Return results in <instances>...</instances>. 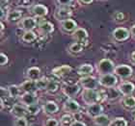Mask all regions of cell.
Segmentation results:
<instances>
[{"mask_svg":"<svg viewBox=\"0 0 135 126\" xmlns=\"http://www.w3.org/2000/svg\"><path fill=\"white\" fill-rule=\"evenodd\" d=\"M116 65L112 60L108 58H103L101 59L98 64H97V71L99 75H104V74H110L114 73Z\"/></svg>","mask_w":135,"mask_h":126,"instance_id":"cell-1","label":"cell"},{"mask_svg":"<svg viewBox=\"0 0 135 126\" xmlns=\"http://www.w3.org/2000/svg\"><path fill=\"white\" fill-rule=\"evenodd\" d=\"M94 122L96 124V126H109L111 119L109 118V117L104 114L98 115L94 118Z\"/></svg>","mask_w":135,"mask_h":126,"instance_id":"cell-26","label":"cell"},{"mask_svg":"<svg viewBox=\"0 0 135 126\" xmlns=\"http://www.w3.org/2000/svg\"><path fill=\"white\" fill-rule=\"evenodd\" d=\"M71 37L73 39H74V42H79V43H85L87 42L88 41V32L86 31V29L81 28V27H78L75 31L71 34Z\"/></svg>","mask_w":135,"mask_h":126,"instance_id":"cell-15","label":"cell"},{"mask_svg":"<svg viewBox=\"0 0 135 126\" xmlns=\"http://www.w3.org/2000/svg\"><path fill=\"white\" fill-rule=\"evenodd\" d=\"M8 62H9L8 56L4 53L0 54V64H1V65H5V64H8Z\"/></svg>","mask_w":135,"mask_h":126,"instance_id":"cell-40","label":"cell"},{"mask_svg":"<svg viewBox=\"0 0 135 126\" xmlns=\"http://www.w3.org/2000/svg\"><path fill=\"white\" fill-rule=\"evenodd\" d=\"M12 115H14L16 118H25L26 115H29L28 111H27V107L21 103L14 104L12 107Z\"/></svg>","mask_w":135,"mask_h":126,"instance_id":"cell-12","label":"cell"},{"mask_svg":"<svg viewBox=\"0 0 135 126\" xmlns=\"http://www.w3.org/2000/svg\"><path fill=\"white\" fill-rule=\"evenodd\" d=\"M113 18H114L116 22H122L124 18V16L122 12H116L114 16H113Z\"/></svg>","mask_w":135,"mask_h":126,"instance_id":"cell-39","label":"cell"},{"mask_svg":"<svg viewBox=\"0 0 135 126\" xmlns=\"http://www.w3.org/2000/svg\"><path fill=\"white\" fill-rule=\"evenodd\" d=\"M59 111V106L55 101L49 100L46 101L44 105H42V112L46 115H52L57 114Z\"/></svg>","mask_w":135,"mask_h":126,"instance_id":"cell-16","label":"cell"},{"mask_svg":"<svg viewBox=\"0 0 135 126\" xmlns=\"http://www.w3.org/2000/svg\"><path fill=\"white\" fill-rule=\"evenodd\" d=\"M129 31H130V36H131V38H132L133 39H135V24L131 26V28H130Z\"/></svg>","mask_w":135,"mask_h":126,"instance_id":"cell-43","label":"cell"},{"mask_svg":"<svg viewBox=\"0 0 135 126\" xmlns=\"http://www.w3.org/2000/svg\"><path fill=\"white\" fill-rule=\"evenodd\" d=\"M84 49V46L82 43H79V42H73L69 46V52L73 55H77V54L81 53Z\"/></svg>","mask_w":135,"mask_h":126,"instance_id":"cell-30","label":"cell"},{"mask_svg":"<svg viewBox=\"0 0 135 126\" xmlns=\"http://www.w3.org/2000/svg\"><path fill=\"white\" fill-rule=\"evenodd\" d=\"M81 98L87 106L91 104L98 103L100 98V94L97 90H83L81 93Z\"/></svg>","mask_w":135,"mask_h":126,"instance_id":"cell-2","label":"cell"},{"mask_svg":"<svg viewBox=\"0 0 135 126\" xmlns=\"http://www.w3.org/2000/svg\"><path fill=\"white\" fill-rule=\"evenodd\" d=\"M70 126H86V124L83 122V121H80V120H74L73 122V124Z\"/></svg>","mask_w":135,"mask_h":126,"instance_id":"cell-42","label":"cell"},{"mask_svg":"<svg viewBox=\"0 0 135 126\" xmlns=\"http://www.w3.org/2000/svg\"><path fill=\"white\" fill-rule=\"evenodd\" d=\"M130 60H131V62L133 64H135V51H133L132 53H131V55H130Z\"/></svg>","mask_w":135,"mask_h":126,"instance_id":"cell-46","label":"cell"},{"mask_svg":"<svg viewBox=\"0 0 135 126\" xmlns=\"http://www.w3.org/2000/svg\"><path fill=\"white\" fill-rule=\"evenodd\" d=\"M4 30V24H3V22L1 21V31H3Z\"/></svg>","mask_w":135,"mask_h":126,"instance_id":"cell-48","label":"cell"},{"mask_svg":"<svg viewBox=\"0 0 135 126\" xmlns=\"http://www.w3.org/2000/svg\"><path fill=\"white\" fill-rule=\"evenodd\" d=\"M38 29L42 35H50L54 32V25L50 21L42 20L38 23Z\"/></svg>","mask_w":135,"mask_h":126,"instance_id":"cell-21","label":"cell"},{"mask_svg":"<svg viewBox=\"0 0 135 126\" xmlns=\"http://www.w3.org/2000/svg\"><path fill=\"white\" fill-rule=\"evenodd\" d=\"M48 83H49V79L45 77V76H42V77H41L40 79H38L36 81L38 90H45V92L46 88H47Z\"/></svg>","mask_w":135,"mask_h":126,"instance_id":"cell-31","label":"cell"},{"mask_svg":"<svg viewBox=\"0 0 135 126\" xmlns=\"http://www.w3.org/2000/svg\"><path fill=\"white\" fill-rule=\"evenodd\" d=\"M60 89H62L61 87V85L58 81H55V80H49V83L47 85V88H46V90L45 92L49 94H54V93H56Z\"/></svg>","mask_w":135,"mask_h":126,"instance_id":"cell-27","label":"cell"},{"mask_svg":"<svg viewBox=\"0 0 135 126\" xmlns=\"http://www.w3.org/2000/svg\"><path fill=\"white\" fill-rule=\"evenodd\" d=\"M20 100L21 104L29 106L32 104L38 103V95L37 93H23L20 96Z\"/></svg>","mask_w":135,"mask_h":126,"instance_id":"cell-13","label":"cell"},{"mask_svg":"<svg viewBox=\"0 0 135 126\" xmlns=\"http://www.w3.org/2000/svg\"><path fill=\"white\" fill-rule=\"evenodd\" d=\"M7 92H8V95L11 98H17L21 95V89L20 86L17 85H11L7 88Z\"/></svg>","mask_w":135,"mask_h":126,"instance_id":"cell-28","label":"cell"},{"mask_svg":"<svg viewBox=\"0 0 135 126\" xmlns=\"http://www.w3.org/2000/svg\"><path fill=\"white\" fill-rule=\"evenodd\" d=\"M9 5V0H1V7L5 8Z\"/></svg>","mask_w":135,"mask_h":126,"instance_id":"cell-45","label":"cell"},{"mask_svg":"<svg viewBox=\"0 0 135 126\" xmlns=\"http://www.w3.org/2000/svg\"><path fill=\"white\" fill-rule=\"evenodd\" d=\"M74 120L75 119L73 118V115H70V114H66L60 119V124L62 126H70Z\"/></svg>","mask_w":135,"mask_h":126,"instance_id":"cell-33","label":"cell"},{"mask_svg":"<svg viewBox=\"0 0 135 126\" xmlns=\"http://www.w3.org/2000/svg\"><path fill=\"white\" fill-rule=\"evenodd\" d=\"M33 4V0H17V5L23 8H27Z\"/></svg>","mask_w":135,"mask_h":126,"instance_id":"cell-38","label":"cell"},{"mask_svg":"<svg viewBox=\"0 0 135 126\" xmlns=\"http://www.w3.org/2000/svg\"><path fill=\"white\" fill-rule=\"evenodd\" d=\"M128 123L126 118H116L111 120L109 126H127Z\"/></svg>","mask_w":135,"mask_h":126,"instance_id":"cell-35","label":"cell"},{"mask_svg":"<svg viewBox=\"0 0 135 126\" xmlns=\"http://www.w3.org/2000/svg\"><path fill=\"white\" fill-rule=\"evenodd\" d=\"M121 104L123 108L127 111H132L135 110V97L130 95V96H124L122 98Z\"/></svg>","mask_w":135,"mask_h":126,"instance_id":"cell-23","label":"cell"},{"mask_svg":"<svg viewBox=\"0 0 135 126\" xmlns=\"http://www.w3.org/2000/svg\"><path fill=\"white\" fill-rule=\"evenodd\" d=\"M31 13L35 17L42 18V17H45V16H47L48 9L44 4H35V5L32 6Z\"/></svg>","mask_w":135,"mask_h":126,"instance_id":"cell-17","label":"cell"},{"mask_svg":"<svg viewBox=\"0 0 135 126\" xmlns=\"http://www.w3.org/2000/svg\"><path fill=\"white\" fill-rule=\"evenodd\" d=\"M56 1L60 6H69L70 7V5L73 3V0H56Z\"/></svg>","mask_w":135,"mask_h":126,"instance_id":"cell-41","label":"cell"},{"mask_svg":"<svg viewBox=\"0 0 135 126\" xmlns=\"http://www.w3.org/2000/svg\"><path fill=\"white\" fill-rule=\"evenodd\" d=\"M114 74H115L117 77L121 79H128L130 78L133 74V69L132 67L128 65V64H118L116 65L115 70H114Z\"/></svg>","mask_w":135,"mask_h":126,"instance_id":"cell-4","label":"cell"},{"mask_svg":"<svg viewBox=\"0 0 135 126\" xmlns=\"http://www.w3.org/2000/svg\"><path fill=\"white\" fill-rule=\"evenodd\" d=\"M120 95H122V94L120 93L118 89L111 88V89H107V92H106V93H105V97H106V99L114 100V99H117Z\"/></svg>","mask_w":135,"mask_h":126,"instance_id":"cell-32","label":"cell"},{"mask_svg":"<svg viewBox=\"0 0 135 126\" xmlns=\"http://www.w3.org/2000/svg\"><path fill=\"white\" fill-rule=\"evenodd\" d=\"M21 19H22V13L20 10H10L6 17V20L12 24L20 23Z\"/></svg>","mask_w":135,"mask_h":126,"instance_id":"cell-19","label":"cell"},{"mask_svg":"<svg viewBox=\"0 0 135 126\" xmlns=\"http://www.w3.org/2000/svg\"><path fill=\"white\" fill-rule=\"evenodd\" d=\"M32 126H36V125H32Z\"/></svg>","mask_w":135,"mask_h":126,"instance_id":"cell-49","label":"cell"},{"mask_svg":"<svg viewBox=\"0 0 135 126\" xmlns=\"http://www.w3.org/2000/svg\"><path fill=\"white\" fill-rule=\"evenodd\" d=\"M61 125L60 124V121L57 120L56 118H49L48 119L45 120V122L44 123V126H59Z\"/></svg>","mask_w":135,"mask_h":126,"instance_id":"cell-36","label":"cell"},{"mask_svg":"<svg viewBox=\"0 0 135 126\" xmlns=\"http://www.w3.org/2000/svg\"><path fill=\"white\" fill-rule=\"evenodd\" d=\"M27 107V111H28V114L29 115H37L41 112V110L42 108H41L39 104L36 103V104H32V105H29V106H26Z\"/></svg>","mask_w":135,"mask_h":126,"instance_id":"cell-34","label":"cell"},{"mask_svg":"<svg viewBox=\"0 0 135 126\" xmlns=\"http://www.w3.org/2000/svg\"><path fill=\"white\" fill-rule=\"evenodd\" d=\"M117 89L123 96H130L135 92V85L133 82H122Z\"/></svg>","mask_w":135,"mask_h":126,"instance_id":"cell-11","label":"cell"},{"mask_svg":"<svg viewBox=\"0 0 135 126\" xmlns=\"http://www.w3.org/2000/svg\"><path fill=\"white\" fill-rule=\"evenodd\" d=\"M102 112H103V106L99 102L95 104H91V105H89L87 107V114L89 115V117L93 118L101 115Z\"/></svg>","mask_w":135,"mask_h":126,"instance_id":"cell-20","label":"cell"},{"mask_svg":"<svg viewBox=\"0 0 135 126\" xmlns=\"http://www.w3.org/2000/svg\"><path fill=\"white\" fill-rule=\"evenodd\" d=\"M94 71V67L91 64H82L77 68V74L80 77L90 76Z\"/></svg>","mask_w":135,"mask_h":126,"instance_id":"cell-24","label":"cell"},{"mask_svg":"<svg viewBox=\"0 0 135 126\" xmlns=\"http://www.w3.org/2000/svg\"><path fill=\"white\" fill-rule=\"evenodd\" d=\"M132 118H133V120L135 121V111H133L132 112Z\"/></svg>","mask_w":135,"mask_h":126,"instance_id":"cell-47","label":"cell"},{"mask_svg":"<svg viewBox=\"0 0 135 126\" xmlns=\"http://www.w3.org/2000/svg\"><path fill=\"white\" fill-rule=\"evenodd\" d=\"M73 16V11L69 6H59L56 8L54 12V17L58 21H63V20L69 19Z\"/></svg>","mask_w":135,"mask_h":126,"instance_id":"cell-7","label":"cell"},{"mask_svg":"<svg viewBox=\"0 0 135 126\" xmlns=\"http://www.w3.org/2000/svg\"><path fill=\"white\" fill-rule=\"evenodd\" d=\"M71 67L69 65V64H63V65H60V67H57L55 68L52 69L51 73L52 75H54L57 78H64L66 76H68L71 72Z\"/></svg>","mask_w":135,"mask_h":126,"instance_id":"cell-14","label":"cell"},{"mask_svg":"<svg viewBox=\"0 0 135 126\" xmlns=\"http://www.w3.org/2000/svg\"><path fill=\"white\" fill-rule=\"evenodd\" d=\"M26 77H27L28 80L37 81L38 79L41 78V69L37 67H29L27 71H26Z\"/></svg>","mask_w":135,"mask_h":126,"instance_id":"cell-25","label":"cell"},{"mask_svg":"<svg viewBox=\"0 0 135 126\" xmlns=\"http://www.w3.org/2000/svg\"><path fill=\"white\" fill-rule=\"evenodd\" d=\"M81 86L79 85V83H74V84H69V85H64L62 86V93H64L65 96L68 98H74L75 96L79 94V93L81 92Z\"/></svg>","mask_w":135,"mask_h":126,"instance_id":"cell-6","label":"cell"},{"mask_svg":"<svg viewBox=\"0 0 135 126\" xmlns=\"http://www.w3.org/2000/svg\"><path fill=\"white\" fill-rule=\"evenodd\" d=\"M99 86L105 88V89L115 88L117 86V84H118V77L114 73L99 75Z\"/></svg>","mask_w":135,"mask_h":126,"instance_id":"cell-3","label":"cell"},{"mask_svg":"<svg viewBox=\"0 0 135 126\" xmlns=\"http://www.w3.org/2000/svg\"><path fill=\"white\" fill-rule=\"evenodd\" d=\"M64 111L67 114H70V115H75L77 113H79L80 110V104L76 100H74L73 98H68L67 100L64 102Z\"/></svg>","mask_w":135,"mask_h":126,"instance_id":"cell-10","label":"cell"},{"mask_svg":"<svg viewBox=\"0 0 135 126\" xmlns=\"http://www.w3.org/2000/svg\"><path fill=\"white\" fill-rule=\"evenodd\" d=\"M14 126H28V121L25 118H16L14 121Z\"/></svg>","mask_w":135,"mask_h":126,"instance_id":"cell-37","label":"cell"},{"mask_svg":"<svg viewBox=\"0 0 135 126\" xmlns=\"http://www.w3.org/2000/svg\"><path fill=\"white\" fill-rule=\"evenodd\" d=\"M60 26H61V29H62L63 32H65V33H71V34L78 28L75 20L71 19V18H69V19L61 21L60 22Z\"/></svg>","mask_w":135,"mask_h":126,"instance_id":"cell-18","label":"cell"},{"mask_svg":"<svg viewBox=\"0 0 135 126\" xmlns=\"http://www.w3.org/2000/svg\"><path fill=\"white\" fill-rule=\"evenodd\" d=\"M112 36L116 42H123L129 39L130 31L126 27H118V28L114 29V31L112 32Z\"/></svg>","mask_w":135,"mask_h":126,"instance_id":"cell-8","label":"cell"},{"mask_svg":"<svg viewBox=\"0 0 135 126\" xmlns=\"http://www.w3.org/2000/svg\"><path fill=\"white\" fill-rule=\"evenodd\" d=\"M18 27L24 31H34V29L38 27V22H37L36 17H26L21 19L18 23Z\"/></svg>","mask_w":135,"mask_h":126,"instance_id":"cell-9","label":"cell"},{"mask_svg":"<svg viewBox=\"0 0 135 126\" xmlns=\"http://www.w3.org/2000/svg\"><path fill=\"white\" fill-rule=\"evenodd\" d=\"M79 85L83 88V90H97L99 87V80L94 76H85L80 77L79 79Z\"/></svg>","mask_w":135,"mask_h":126,"instance_id":"cell-5","label":"cell"},{"mask_svg":"<svg viewBox=\"0 0 135 126\" xmlns=\"http://www.w3.org/2000/svg\"><path fill=\"white\" fill-rule=\"evenodd\" d=\"M94 0H78L79 3H81V4H84V5H87V4H91V3L93 2Z\"/></svg>","mask_w":135,"mask_h":126,"instance_id":"cell-44","label":"cell"},{"mask_svg":"<svg viewBox=\"0 0 135 126\" xmlns=\"http://www.w3.org/2000/svg\"><path fill=\"white\" fill-rule=\"evenodd\" d=\"M37 39V34L34 31H24L21 36V41L26 43H31Z\"/></svg>","mask_w":135,"mask_h":126,"instance_id":"cell-29","label":"cell"},{"mask_svg":"<svg viewBox=\"0 0 135 126\" xmlns=\"http://www.w3.org/2000/svg\"><path fill=\"white\" fill-rule=\"evenodd\" d=\"M20 87L23 93H37V90H38L36 81H32L28 79L23 82Z\"/></svg>","mask_w":135,"mask_h":126,"instance_id":"cell-22","label":"cell"}]
</instances>
